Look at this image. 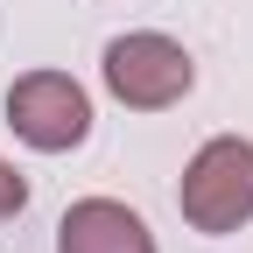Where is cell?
Returning <instances> with one entry per match:
<instances>
[{"label":"cell","instance_id":"cell-1","mask_svg":"<svg viewBox=\"0 0 253 253\" xmlns=\"http://www.w3.org/2000/svg\"><path fill=\"white\" fill-rule=\"evenodd\" d=\"M176 204L197 232H239L253 218V141H239V134L204 141L183 169Z\"/></svg>","mask_w":253,"mask_h":253},{"label":"cell","instance_id":"cell-2","mask_svg":"<svg viewBox=\"0 0 253 253\" xmlns=\"http://www.w3.org/2000/svg\"><path fill=\"white\" fill-rule=\"evenodd\" d=\"M106 84H113L120 106L162 113V106H176L183 91L197 84V63L183 56V42L141 28V36H113V42H106Z\"/></svg>","mask_w":253,"mask_h":253},{"label":"cell","instance_id":"cell-3","mask_svg":"<svg viewBox=\"0 0 253 253\" xmlns=\"http://www.w3.org/2000/svg\"><path fill=\"white\" fill-rule=\"evenodd\" d=\"M7 126H14L28 148L63 155V148H78L91 134V99H84V84L63 78V71H28L7 91Z\"/></svg>","mask_w":253,"mask_h":253},{"label":"cell","instance_id":"cell-4","mask_svg":"<svg viewBox=\"0 0 253 253\" xmlns=\"http://www.w3.org/2000/svg\"><path fill=\"white\" fill-rule=\"evenodd\" d=\"M56 253H155L148 225L126 204L113 197H84L63 211V225H56Z\"/></svg>","mask_w":253,"mask_h":253},{"label":"cell","instance_id":"cell-5","mask_svg":"<svg viewBox=\"0 0 253 253\" xmlns=\"http://www.w3.org/2000/svg\"><path fill=\"white\" fill-rule=\"evenodd\" d=\"M21 204H28V183H21V176H14L7 162H0V218H14Z\"/></svg>","mask_w":253,"mask_h":253}]
</instances>
